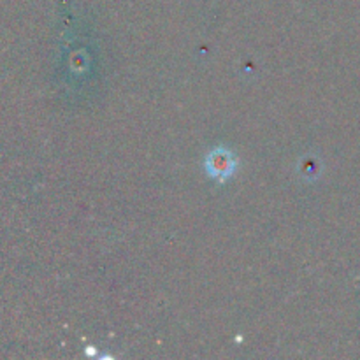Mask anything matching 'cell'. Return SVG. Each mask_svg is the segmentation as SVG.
<instances>
[{
  "instance_id": "1",
  "label": "cell",
  "mask_w": 360,
  "mask_h": 360,
  "mask_svg": "<svg viewBox=\"0 0 360 360\" xmlns=\"http://www.w3.org/2000/svg\"><path fill=\"white\" fill-rule=\"evenodd\" d=\"M206 169H207V174L213 176L214 179H227L229 176L234 172L236 169V160L232 157V153L229 150H213L206 158Z\"/></svg>"
}]
</instances>
